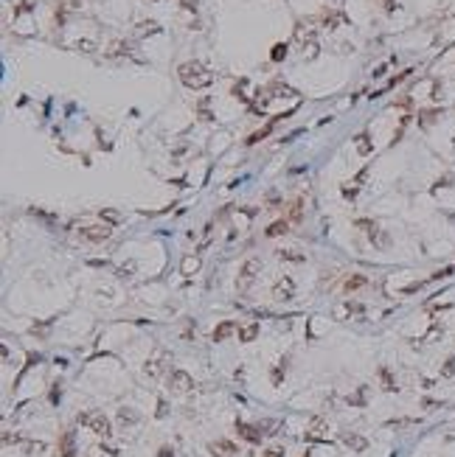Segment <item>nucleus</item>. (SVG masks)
Listing matches in <instances>:
<instances>
[{"instance_id":"nucleus-1","label":"nucleus","mask_w":455,"mask_h":457,"mask_svg":"<svg viewBox=\"0 0 455 457\" xmlns=\"http://www.w3.org/2000/svg\"><path fill=\"white\" fill-rule=\"evenodd\" d=\"M177 73H180V82H183L185 87H191V90L208 87L211 82H214V76L202 68L200 62H185V65H180V70H177Z\"/></svg>"},{"instance_id":"nucleus-25","label":"nucleus","mask_w":455,"mask_h":457,"mask_svg":"<svg viewBox=\"0 0 455 457\" xmlns=\"http://www.w3.org/2000/svg\"><path fill=\"white\" fill-rule=\"evenodd\" d=\"M284 56H287V45H275V48H273V53H270V59L273 62H281V59H284Z\"/></svg>"},{"instance_id":"nucleus-23","label":"nucleus","mask_w":455,"mask_h":457,"mask_svg":"<svg viewBox=\"0 0 455 457\" xmlns=\"http://www.w3.org/2000/svg\"><path fill=\"white\" fill-rule=\"evenodd\" d=\"M256 429L262 435H275L273 429H278V421H262V423H256Z\"/></svg>"},{"instance_id":"nucleus-2","label":"nucleus","mask_w":455,"mask_h":457,"mask_svg":"<svg viewBox=\"0 0 455 457\" xmlns=\"http://www.w3.org/2000/svg\"><path fill=\"white\" fill-rule=\"evenodd\" d=\"M79 423L90 426V432L98 435V438H110V435H113V423H110V418H107L104 413H82Z\"/></svg>"},{"instance_id":"nucleus-34","label":"nucleus","mask_w":455,"mask_h":457,"mask_svg":"<svg viewBox=\"0 0 455 457\" xmlns=\"http://www.w3.org/2000/svg\"><path fill=\"white\" fill-rule=\"evenodd\" d=\"M382 6H385V11H394V9H396L394 0H382Z\"/></svg>"},{"instance_id":"nucleus-28","label":"nucleus","mask_w":455,"mask_h":457,"mask_svg":"<svg viewBox=\"0 0 455 457\" xmlns=\"http://www.w3.org/2000/svg\"><path fill=\"white\" fill-rule=\"evenodd\" d=\"M357 227H363V230H368V233H376V224L368 222V219H357Z\"/></svg>"},{"instance_id":"nucleus-4","label":"nucleus","mask_w":455,"mask_h":457,"mask_svg":"<svg viewBox=\"0 0 455 457\" xmlns=\"http://www.w3.org/2000/svg\"><path fill=\"white\" fill-rule=\"evenodd\" d=\"M169 387H172V393H177V396H185V393L194 387V379L185 371H172V376H169Z\"/></svg>"},{"instance_id":"nucleus-21","label":"nucleus","mask_w":455,"mask_h":457,"mask_svg":"<svg viewBox=\"0 0 455 457\" xmlns=\"http://www.w3.org/2000/svg\"><path fill=\"white\" fill-rule=\"evenodd\" d=\"M118 421L121 423H138V413H132V410H118Z\"/></svg>"},{"instance_id":"nucleus-27","label":"nucleus","mask_w":455,"mask_h":457,"mask_svg":"<svg viewBox=\"0 0 455 457\" xmlns=\"http://www.w3.org/2000/svg\"><path fill=\"white\" fill-rule=\"evenodd\" d=\"M278 258H284V261H304V255H298L295 250H281Z\"/></svg>"},{"instance_id":"nucleus-22","label":"nucleus","mask_w":455,"mask_h":457,"mask_svg":"<svg viewBox=\"0 0 455 457\" xmlns=\"http://www.w3.org/2000/svg\"><path fill=\"white\" fill-rule=\"evenodd\" d=\"M354 309H357V306H351V303H340V306L334 309V317H337V320H346Z\"/></svg>"},{"instance_id":"nucleus-13","label":"nucleus","mask_w":455,"mask_h":457,"mask_svg":"<svg viewBox=\"0 0 455 457\" xmlns=\"http://www.w3.org/2000/svg\"><path fill=\"white\" fill-rule=\"evenodd\" d=\"M233 323H230V320H225V323H219L217 328H214V342H222V339H228V336L233 334Z\"/></svg>"},{"instance_id":"nucleus-5","label":"nucleus","mask_w":455,"mask_h":457,"mask_svg":"<svg viewBox=\"0 0 455 457\" xmlns=\"http://www.w3.org/2000/svg\"><path fill=\"white\" fill-rule=\"evenodd\" d=\"M79 233H82V239H85V242L101 244V242H107V239H110V233H113V230H110V224H90V227H82Z\"/></svg>"},{"instance_id":"nucleus-32","label":"nucleus","mask_w":455,"mask_h":457,"mask_svg":"<svg viewBox=\"0 0 455 457\" xmlns=\"http://www.w3.org/2000/svg\"><path fill=\"white\" fill-rule=\"evenodd\" d=\"M166 415V401H158V418H163Z\"/></svg>"},{"instance_id":"nucleus-24","label":"nucleus","mask_w":455,"mask_h":457,"mask_svg":"<svg viewBox=\"0 0 455 457\" xmlns=\"http://www.w3.org/2000/svg\"><path fill=\"white\" fill-rule=\"evenodd\" d=\"M301 216H304V210H301V199H295V202L289 205V222H301Z\"/></svg>"},{"instance_id":"nucleus-8","label":"nucleus","mask_w":455,"mask_h":457,"mask_svg":"<svg viewBox=\"0 0 455 457\" xmlns=\"http://www.w3.org/2000/svg\"><path fill=\"white\" fill-rule=\"evenodd\" d=\"M208 449H211V455H214V457H233V455H239V449L233 446L230 440H214Z\"/></svg>"},{"instance_id":"nucleus-14","label":"nucleus","mask_w":455,"mask_h":457,"mask_svg":"<svg viewBox=\"0 0 455 457\" xmlns=\"http://www.w3.org/2000/svg\"><path fill=\"white\" fill-rule=\"evenodd\" d=\"M343 443H346L351 452H363V449L368 446L365 438H360V435H343Z\"/></svg>"},{"instance_id":"nucleus-18","label":"nucleus","mask_w":455,"mask_h":457,"mask_svg":"<svg viewBox=\"0 0 455 457\" xmlns=\"http://www.w3.org/2000/svg\"><path fill=\"white\" fill-rule=\"evenodd\" d=\"M354 146H357L360 155H371V152H374V146H371L368 135H357V138H354Z\"/></svg>"},{"instance_id":"nucleus-12","label":"nucleus","mask_w":455,"mask_h":457,"mask_svg":"<svg viewBox=\"0 0 455 457\" xmlns=\"http://www.w3.org/2000/svg\"><path fill=\"white\" fill-rule=\"evenodd\" d=\"M236 432L242 435L245 440H250V443H262V432L256 429V426H247V423H236Z\"/></svg>"},{"instance_id":"nucleus-15","label":"nucleus","mask_w":455,"mask_h":457,"mask_svg":"<svg viewBox=\"0 0 455 457\" xmlns=\"http://www.w3.org/2000/svg\"><path fill=\"white\" fill-rule=\"evenodd\" d=\"M287 230H289V219H281V222H273L270 227H267V236L275 239V236H284Z\"/></svg>"},{"instance_id":"nucleus-3","label":"nucleus","mask_w":455,"mask_h":457,"mask_svg":"<svg viewBox=\"0 0 455 457\" xmlns=\"http://www.w3.org/2000/svg\"><path fill=\"white\" fill-rule=\"evenodd\" d=\"M169 362H172L169 351H166V348H158V351H155V356L146 362V376H149V379H160V376L166 373Z\"/></svg>"},{"instance_id":"nucleus-6","label":"nucleus","mask_w":455,"mask_h":457,"mask_svg":"<svg viewBox=\"0 0 455 457\" xmlns=\"http://www.w3.org/2000/svg\"><path fill=\"white\" fill-rule=\"evenodd\" d=\"M326 429H329L326 418L323 415H315L307 426V440H326Z\"/></svg>"},{"instance_id":"nucleus-31","label":"nucleus","mask_w":455,"mask_h":457,"mask_svg":"<svg viewBox=\"0 0 455 457\" xmlns=\"http://www.w3.org/2000/svg\"><path fill=\"white\" fill-rule=\"evenodd\" d=\"M264 457H284V452H281V449H267Z\"/></svg>"},{"instance_id":"nucleus-17","label":"nucleus","mask_w":455,"mask_h":457,"mask_svg":"<svg viewBox=\"0 0 455 457\" xmlns=\"http://www.w3.org/2000/svg\"><path fill=\"white\" fill-rule=\"evenodd\" d=\"M20 449H23V455H40V452H45V443L43 440H26Z\"/></svg>"},{"instance_id":"nucleus-7","label":"nucleus","mask_w":455,"mask_h":457,"mask_svg":"<svg viewBox=\"0 0 455 457\" xmlns=\"http://www.w3.org/2000/svg\"><path fill=\"white\" fill-rule=\"evenodd\" d=\"M292 294H295L292 278H281V281L273 284V297H275V300H292Z\"/></svg>"},{"instance_id":"nucleus-11","label":"nucleus","mask_w":455,"mask_h":457,"mask_svg":"<svg viewBox=\"0 0 455 457\" xmlns=\"http://www.w3.org/2000/svg\"><path fill=\"white\" fill-rule=\"evenodd\" d=\"M259 272H262V261L250 258V261H245V267H242V272H239V275H242V281H245V284H250Z\"/></svg>"},{"instance_id":"nucleus-26","label":"nucleus","mask_w":455,"mask_h":457,"mask_svg":"<svg viewBox=\"0 0 455 457\" xmlns=\"http://www.w3.org/2000/svg\"><path fill=\"white\" fill-rule=\"evenodd\" d=\"M441 376H447V379H450V376H455V356H450V359L444 362V368H441Z\"/></svg>"},{"instance_id":"nucleus-20","label":"nucleus","mask_w":455,"mask_h":457,"mask_svg":"<svg viewBox=\"0 0 455 457\" xmlns=\"http://www.w3.org/2000/svg\"><path fill=\"white\" fill-rule=\"evenodd\" d=\"M379 379H382V387H385V390H391V393L396 390V384H394V379H391V371H388V368H379Z\"/></svg>"},{"instance_id":"nucleus-9","label":"nucleus","mask_w":455,"mask_h":457,"mask_svg":"<svg viewBox=\"0 0 455 457\" xmlns=\"http://www.w3.org/2000/svg\"><path fill=\"white\" fill-rule=\"evenodd\" d=\"M365 286H368V278L360 275V272H354V275H349L346 281H343V292L354 294V292H360V289H365Z\"/></svg>"},{"instance_id":"nucleus-30","label":"nucleus","mask_w":455,"mask_h":457,"mask_svg":"<svg viewBox=\"0 0 455 457\" xmlns=\"http://www.w3.org/2000/svg\"><path fill=\"white\" fill-rule=\"evenodd\" d=\"M180 3H183V9L194 11V9H197V3H200V0H180Z\"/></svg>"},{"instance_id":"nucleus-33","label":"nucleus","mask_w":455,"mask_h":457,"mask_svg":"<svg viewBox=\"0 0 455 457\" xmlns=\"http://www.w3.org/2000/svg\"><path fill=\"white\" fill-rule=\"evenodd\" d=\"M158 457H175V455H172V449H169V446H163V449L158 452Z\"/></svg>"},{"instance_id":"nucleus-16","label":"nucleus","mask_w":455,"mask_h":457,"mask_svg":"<svg viewBox=\"0 0 455 457\" xmlns=\"http://www.w3.org/2000/svg\"><path fill=\"white\" fill-rule=\"evenodd\" d=\"M256 334H259V323H247V326L239 331V339H242V342H253Z\"/></svg>"},{"instance_id":"nucleus-19","label":"nucleus","mask_w":455,"mask_h":457,"mask_svg":"<svg viewBox=\"0 0 455 457\" xmlns=\"http://www.w3.org/2000/svg\"><path fill=\"white\" fill-rule=\"evenodd\" d=\"M197 269H200V258H191V255L183 258V275H194Z\"/></svg>"},{"instance_id":"nucleus-29","label":"nucleus","mask_w":455,"mask_h":457,"mask_svg":"<svg viewBox=\"0 0 455 457\" xmlns=\"http://www.w3.org/2000/svg\"><path fill=\"white\" fill-rule=\"evenodd\" d=\"M155 34V31H158V23H140V34Z\"/></svg>"},{"instance_id":"nucleus-10","label":"nucleus","mask_w":455,"mask_h":457,"mask_svg":"<svg viewBox=\"0 0 455 457\" xmlns=\"http://www.w3.org/2000/svg\"><path fill=\"white\" fill-rule=\"evenodd\" d=\"M59 455L62 457H76V435H73V432H65V435H62Z\"/></svg>"}]
</instances>
